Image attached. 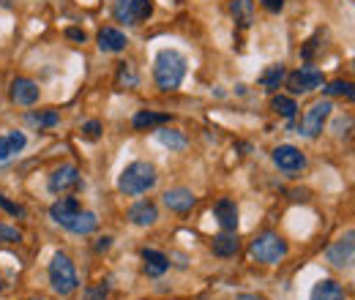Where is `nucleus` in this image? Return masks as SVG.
Here are the masks:
<instances>
[{
	"label": "nucleus",
	"instance_id": "1",
	"mask_svg": "<svg viewBox=\"0 0 355 300\" xmlns=\"http://www.w3.org/2000/svg\"><path fill=\"white\" fill-rule=\"evenodd\" d=\"M186 77V58L178 49H162L153 63V80L162 90H178Z\"/></svg>",
	"mask_w": 355,
	"mask_h": 300
},
{
	"label": "nucleus",
	"instance_id": "2",
	"mask_svg": "<svg viewBox=\"0 0 355 300\" xmlns=\"http://www.w3.org/2000/svg\"><path fill=\"white\" fill-rule=\"evenodd\" d=\"M156 186V167L148 161H132L118 177V188L126 197H139Z\"/></svg>",
	"mask_w": 355,
	"mask_h": 300
},
{
	"label": "nucleus",
	"instance_id": "3",
	"mask_svg": "<svg viewBox=\"0 0 355 300\" xmlns=\"http://www.w3.org/2000/svg\"><path fill=\"white\" fill-rule=\"evenodd\" d=\"M49 284L58 295H71L77 287H80V279H77V270H74V262L66 257V254H55L49 262Z\"/></svg>",
	"mask_w": 355,
	"mask_h": 300
},
{
	"label": "nucleus",
	"instance_id": "4",
	"mask_svg": "<svg viewBox=\"0 0 355 300\" xmlns=\"http://www.w3.org/2000/svg\"><path fill=\"white\" fill-rule=\"evenodd\" d=\"M287 243L276 235V232H266V235H260L254 243H252V257L257 259V262H263V265H276V262H282V259L287 257Z\"/></svg>",
	"mask_w": 355,
	"mask_h": 300
},
{
	"label": "nucleus",
	"instance_id": "5",
	"mask_svg": "<svg viewBox=\"0 0 355 300\" xmlns=\"http://www.w3.org/2000/svg\"><path fill=\"white\" fill-rule=\"evenodd\" d=\"M331 109H334V104L331 101H314L309 109H306V115H304V123H301V134L304 136H320L322 129H325V121L331 118Z\"/></svg>",
	"mask_w": 355,
	"mask_h": 300
},
{
	"label": "nucleus",
	"instance_id": "6",
	"mask_svg": "<svg viewBox=\"0 0 355 300\" xmlns=\"http://www.w3.org/2000/svg\"><path fill=\"white\" fill-rule=\"evenodd\" d=\"M322 71H317V69H311V66H304V69H298V71H293L290 77H287V85L293 93H311V90H317V87H322Z\"/></svg>",
	"mask_w": 355,
	"mask_h": 300
},
{
	"label": "nucleus",
	"instance_id": "7",
	"mask_svg": "<svg viewBox=\"0 0 355 300\" xmlns=\"http://www.w3.org/2000/svg\"><path fill=\"white\" fill-rule=\"evenodd\" d=\"M273 164L282 172H301L306 167V156L295 145H279L273 150Z\"/></svg>",
	"mask_w": 355,
	"mask_h": 300
},
{
	"label": "nucleus",
	"instance_id": "8",
	"mask_svg": "<svg viewBox=\"0 0 355 300\" xmlns=\"http://www.w3.org/2000/svg\"><path fill=\"white\" fill-rule=\"evenodd\" d=\"M46 186H49L52 194H63V191L80 186V170L74 164H63V167H58V170L49 175V183Z\"/></svg>",
	"mask_w": 355,
	"mask_h": 300
},
{
	"label": "nucleus",
	"instance_id": "9",
	"mask_svg": "<svg viewBox=\"0 0 355 300\" xmlns=\"http://www.w3.org/2000/svg\"><path fill=\"white\" fill-rule=\"evenodd\" d=\"M80 211H83V208H80V200H77V197H60V200L49 208V215H52L55 224H60V227L66 229V227L80 215Z\"/></svg>",
	"mask_w": 355,
	"mask_h": 300
},
{
	"label": "nucleus",
	"instance_id": "10",
	"mask_svg": "<svg viewBox=\"0 0 355 300\" xmlns=\"http://www.w3.org/2000/svg\"><path fill=\"white\" fill-rule=\"evenodd\" d=\"M39 96H42L39 85H36L33 80H28V77H17V80L11 82V98H14V104L33 107V104L39 101Z\"/></svg>",
	"mask_w": 355,
	"mask_h": 300
},
{
	"label": "nucleus",
	"instance_id": "11",
	"mask_svg": "<svg viewBox=\"0 0 355 300\" xmlns=\"http://www.w3.org/2000/svg\"><path fill=\"white\" fill-rule=\"evenodd\" d=\"M353 232H347L345 238H339L331 249H328V262L336 265V267H350L353 265V252H355V243H353Z\"/></svg>",
	"mask_w": 355,
	"mask_h": 300
},
{
	"label": "nucleus",
	"instance_id": "12",
	"mask_svg": "<svg viewBox=\"0 0 355 300\" xmlns=\"http://www.w3.org/2000/svg\"><path fill=\"white\" fill-rule=\"evenodd\" d=\"M28 145V136L22 131H8L0 136V164L11 161L17 153H22V148Z\"/></svg>",
	"mask_w": 355,
	"mask_h": 300
},
{
	"label": "nucleus",
	"instance_id": "13",
	"mask_svg": "<svg viewBox=\"0 0 355 300\" xmlns=\"http://www.w3.org/2000/svg\"><path fill=\"white\" fill-rule=\"evenodd\" d=\"M164 205L175 213H189L194 205H197V197L189 191V188H170L164 194Z\"/></svg>",
	"mask_w": 355,
	"mask_h": 300
},
{
	"label": "nucleus",
	"instance_id": "14",
	"mask_svg": "<svg viewBox=\"0 0 355 300\" xmlns=\"http://www.w3.org/2000/svg\"><path fill=\"white\" fill-rule=\"evenodd\" d=\"M142 267H145L148 276L159 279V276H164L170 270V257L162 254V252H156V249H145L142 252Z\"/></svg>",
	"mask_w": 355,
	"mask_h": 300
},
{
	"label": "nucleus",
	"instance_id": "15",
	"mask_svg": "<svg viewBox=\"0 0 355 300\" xmlns=\"http://www.w3.org/2000/svg\"><path fill=\"white\" fill-rule=\"evenodd\" d=\"M126 33H121L118 28H101L98 30V49L101 52H123L126 49Z\"/></svg>",
	"mask_w": 355,
	"mask_h": 300
},
{
	"label": "nucleus",
	"instance_id": "16",
	"mask_svg": "<svg viewBox=\"0 0 355 300\" xmlns=\"http://www.w3.org/2000/svg\"><path fill=\"white\" fill-rule=\"evenodd\" d=\"M159 218V208L156 202H137L132 211H129V221L134 227H153Z\"/></svg>",
	"mask_w": 355,
	"mask_h": 300
},
{
	"label": "nucleus",
	"instance_id": "17",
	"mask_svg": "<svg viewBox=\"0 0 355 300\" xmlns=\"http://www.w3.org/2000/svg\"><path fill=\"white\" fill-rule=\"evenodd\" d=\"M214 213L219 218L224 232H235L238 229V205L232 200H219L216 208H214Z\"/></svg>",
	"mask_w": 355,
	"mask_h": 300
},
{
	"label": "nucleus",
	"instance_id": "18",
	"mask_svg": "<svg viewBox=\"0 0 355 300\" xmlns=\"http://www.w3.org/2000/svg\"><path fill=\"white\" fill-rule=\"evenodd\" d=\"M309 300H345V290H342L339 281H334V279H322V281L314 284Z\"/></svg>",
	"mask_w": 355,
	"mask_h": 300
},
{
	"label": "nucleus",
	"instance_id": "19",
	"mask_svg": "<svg viewBox=\"0 0 355 300\" xmlns=\"http://www.w3.org/2000/svg\"><path fill=\"white\" fill-rule=\"evenodd\" d=\"M230 11L241 28H252L254 22V0H230Z\"/></svg>",
	"mask_w": 355,
	"mask_h": 300
},
{
	"label": "nucleus",
	"instance_id": "20",
	"mask_svg": "<svg viewBox=\"0 0 355 300\" xmlns=\"http://www.w3.org/2000/svg\"><path fill=\"white\" fill-rule=\"evenodd\" d=\"M211 249H214V254H216V257H232V254H238L241 243H238L235 232H219V235L214 238Z\"/></svg>",
	"mask_w": 355,
	"mask_h": 300
},
{
	"label": "nucleus",
	"instance_id": "21",
	"mask_svg": "<svg viewBox=\"0 0 355 300\" xmlns=\"http://www.w3.org/2000/svg\"><path fill=\"white\" fill-rule=\"evenodd\" d=\"M153 14V0H129L126 6V22L139 25Z\"/></svg>",
	"mask_w": 355,
	"mask_h": 300
},
{
	"label": "nucleus",
	"instance_id": "22",
	"mask_svg": "<svg viewBox=\"0 0 355 300\" xmlns=\"http://www.w3.org/2000/svg\"><path fill=\"white\" fill-rule=\"evenodd\" d=\"M96 227H98V215L90 213V211H80V215L66 229L74 235H90V232H96Z\"/></svg>",
	"mask_w": 355,
	"mask_h": 300
},
{
	"label": "nucleus",
	"instance_id": "23",
	"mask_svg": "<svg viewBox=\"0 0 355 300\" xmlns=\"http://www.w3.org/2000/svg\"><path fill=\"white\" fill-rule=\"evenodd\" d=\"M58 112L55 109H44V112H28L25 115V123L28 126H36V129H52V126H58Z\"/></svg>",
	"mask_w": 355,
	"mask_h": 300
},
{
	"label": "nucleus",
	"instance_id": "24",
	"mask_svg": "<svg viewBox=\"0 0 355 300\" xmlns=\"http://www.w3.org/2000/svg\"><path fill=\"white\" fill-rule=\"evenodd\" d=\"M167 121H170V115H162V112H137L134 115V129H153V126H162Z\"/></svg>",
	"mask_w": 355,
	"mask_h": 300
},
{
	"label": "nucleus",
	"instance_id": "25",
	"mask_svg": "<svg viewBox=\"0 0 355 300\" xmlns=\"http://www.w3.org/2000/svg\"><path fill=\"white\" fill-rule=\"evenodd\" d=\"M156 136H159V142H162L164 148H170V150H183V148H186V136L173 129H159Z\"/></svg>",
	"mask_w": 355,
	"mask_h": 300
},
{
	"label": "nucleus",
	"instance_id": "26",
	"mask_svg": "<svg viewBox=\"0 0 355 300\" xmlns=\"http://www.w3.org/2000/svg\"><path fill=\"white\" fill-rule=\"evenodd\" d=\"M282 80H284V66H282V63H276V66H268L266 71H263L260 85L266 87V90H276Z\"/></svg>",
	"mask_w": 355,
	"mask_h": 300
},
{
	"label": "nucleus",
	"instance_id": "27",
	"mask_svg": "<svg viewBox=\"0 0 355 300\" xmlns=\"http://www.w3.org/2000/svg\"><path fill=\"white\" fill-rule=\"evenodd\" d=\"M273 109H276L282 118H295L298 104H295L293 98H287V96H276V98H273Z\"/></svg>",
	"mask_w": 355,
	"mask_h": 300
},
{
	"label": "nucleus",
	"instance_id": "28",
	"mask_svg": "<svg viewBox=\"0 0 355 300\" xmlns=\"http://www.w3.org/2000/svg\"><path fill=\"white\" fill-rule=\"evenodd\" d=\"M118 87H137V71L129 63L118 66Z\"/></svg>",
	"mask_w": 355,
	"mask_h": 300
},
{
	"label": "nucleus",
	"instance_id": "29",
	"mask_svg": "<svg viewBox=\"0 0 355 300\" xmlns=\"http://www.w3.org/2000/svg\"><path fill=\"white\" fill-rule=\"evenodd\" d=\"M325 93H328V96H347V98H353V85L336 80V82H331V85L325 87Z\"/></svg>",
	"mask_w": 355,
	"mask_h": 300
},
{
	"label": "nucleus",
	"instance_id": "30",
	"mask_svg": "<svg viewBox=\"0 0 355 300\" xmlns=\"http://www.w3.org/2000/svg\"><path fill=\"white\" fill-rule=\"evenodd\" d=\"M19 240H22L19 229H14L8 224H0V243H19Z\"/></svg>",
	"mask_w": 355,
	"mask_h": 300
},
{
	"label": "nucleus",
	"instance_id": "31",
	"mask_svg": "<svg viewBox=\"0 0 355 300\" xmlns=\"http://www.w3.org/2000/svg\"><path fill=\"white\" fill-rule=\"evenodd\" d=\"M83 131H85V136H88V139H98V134H101V123H98V121H88V123L83 126Z\"/></svg>",
	"mask_w": 355,
	"mask_h": 300
},
{
	"label": "nucleus",
	"instance_id": "32",
	"mask_svg": "<svg viewBox=\"0 0 355 300\" xmlns=\"http://www.w3.org/2000/svg\"><path fill=\"white\" fill-rule=\"evenodd\" d=\"M0 205L8 211L11 215H25V208H19V205H14V202H8L6 197H0Z\"/></svg>",
	"mask_w": 355,
	"mask_h": 300
},
{
	"label": "nucleus",
	"instance_id": "33",
	"mask_svg": "<svg viewBox=\"0 0 355 300\" xmlns=\"http://www.w3.org/2000/svg\"><path fill=\"white\" fill-rule=\"evenodd\" d=\"M263 6H266L270 14H279L284 8V0H263Z\"/></svg>",
	"mask_w": 355,
	"mask_h": 300
},
{
	"label": "nucleus",
	"instance_id": "34",
	"mask_svg": "<svg viewBox=\"0 0 355 300\" xmlns=\"http://www.w3.org/2000/svg\"><path fill=\"white\" fill-rule=\"evenodd\" d=\"M104 298H107V287H104V284L88 292V300H104Z\"/></svg>",
	"mask_w": 355,
	"mask_h": 300
},
{
	"label": "nucleus",
	"instance_id": "35",
	"mask_svg": "<svg viewBox=\"0 0 355 300\" xmlns=\"http://www.w3.org/2000/svg\"><path fill=\"white\" fill-rule=\"evenodd\" d=\"M66 36H69L71 42H85V30H77V28H69Z\"/></svg>",
	"mask_w": 355,
	"mask_h": 300
},
{
	"label": "nucleus",
	"instance_id": "36",
	"mask_svg": "<svg viewBox=\"0 0 355 300\" xmlns=\"http://www.w3.org/2000/svg\"><path fill=\"white\" fill-rule=\"evenodd\" d=\"M110 246H112V238H101V240H98V246H96V252H107Z\"/></svg>",
	"mask_w": 355,
	"mask_h": 300
},
{
	"label": "nucleus",
	"instance_id": "37",
	"mask_svg": "<svg viewBox=\"0 0 355 300\" xmlns=\"http://www.w3.org/2000/svg\"><path fill=\"white\" fill-rule=\"evenodd\" d=\"M334 129H336V134L342 136V129H350V118H347V121H336V126H334Z\"/></svg>",
	"mask_w": 355,
	"mask_h": 300
},
{
	"label": "nucleus",
	"instance_id": "38",
	"mask_svg": "<svg viewBox=\"0 0 355 300\" xmlns=\"http://www.w3.org/2000/svg\"><path fill=\"white\" fill-rule=\"evenodd\" d=\"M235 300H263V298H257V295H238Z\"/></svg>",
	"mask_w": 355,
	"mask_h": 300
},
{
	"label": "nucleus",
	"instance_id": "39",
	"mask_svg": "<svg viewBox=\"0 0 355 300\" xmlns=\"http://www.w3.org/2000/svg\"><path fill=\"white\" fill-rule=\"evenodd\" d=\"M28 300H42V298H28Z\"/></svg>",
	"mask_w": 355,
	"mask_h": 300
},
{
	"label": "nucleus",
	"instance_id": "40",
	"mask_svg": "<svg viewBox=\"0 0 355 300\" xmlns=\"http://www.w3.org/2000/svg\"><path fill=\"white\" fill-rule=\"evenodd\" d=\"M0 290H3V281H0Z\"/></svg>",
	"mask_w": 355,
	"mask_h": 300
}]
</instances>
